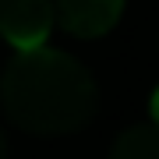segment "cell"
Segmentation results:
<instances>
[{
  "label": "cell",
  "instance_id": "8992f818",
  "mask_svg": "<svg viewBox=\"0 0 159 159\" xmlns=\"http://www.w3.org/2000/svg\"><path fill=\"white\" fill-rule=\"evenodd\" d=\"M0 159H7V138H4V131H0Z\"/></svg>",
  "mask_w": 159,
  "mask_h": 159
},
{
  "label": "cell",
  "instance_id": "5b68a950",
  "mask_svg": "<svg viewBox=\"0 0 159 159\" xmlns=\"http://www.w3.org/2000/svg\"><path fill=\"white\" fill-rule=\"evenodd\" d=\"M148 117H152L148 124H156V127H159V89L152 92V99H148Z\"/></svg>",
  "mask_w": 159,
  "mask_h": 159
},
{
  "label": "cell",
  "instance_id": "6da1fadb",
  "mask_svg": "<svg viewBox=\"0 0 159 159\" xmlns=\"http://www.w3.org/2000/svg\"><path fill=\"white\" fill-rule=\"evenodd\" d=\"M0 106L14 127L29 134H71L99 110L92 71L64 50H25L0 74Z\"/></svg>",
  "mask_w": 159,
  "mask_h": 159
},
{
  "label": "cell",
  "instance_id": "7a4b0ae2",
  "mask_svg": "<svg viewBox=\"0 0 159 159\" xmlns=\"http://www.w3.org/2000/svg\"><path fill=\"white\" fill-rule=\"evenodd\" d=\"M53 25V0H0V35L14 53L46 46Z\"/></svg>",
  "mask_w": 159,
  "mask_h": 159
},
{
  "label": "cell",
  "instance_id": "3957f363",
  "mask_svg": "<svg viewBox=\"0 0 159 159\" xmlns=\"http://www.w3.org/2000/svg\"><path fill=\"white\" fill-rule=\"evenodd\" d=\"M124 0H53V18L78 39H99L117 29Z\"/></svg>",
  "mask_w": 159,
  "mask_h": 159
},
{
  "label": "cell",
  "instance_id": "277c9868",
  "mask_svg": "<svg viewBox=\"0 0 159 159\" xmlns=\"http://www.w3.org/2000/svg\"><path fill=\"white\" fill-rule=\"evenodd\" d=\"M110 159H159V127L156 124H134L120 131Z\"/></svg>",
  "mask_w": 159,
  "mask_h": 159
}]
</instances>
